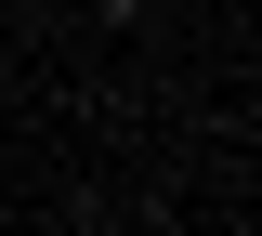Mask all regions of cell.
<instances>
[{"label": "cell", "instance_id": "6da1fadb", "mask_svg": "<svg viewBox=\"0 0 262 236\" xmlns=\"http://www.w3.org/2000/svg\"><path fill=\"white\" fill-rule=\"evenodd\" d=\"M105 13H131V0H105Z\"/></svg>", "mask_w": 262, "mask_h": 236}]
</instances>
